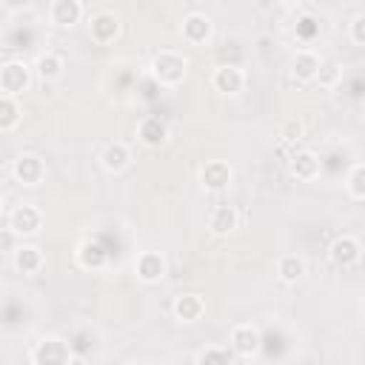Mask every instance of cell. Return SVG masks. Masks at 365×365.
I'll return each mask as SVG.
<instances>
[{"instance_id": "13", "label": "cell", "mask_w": 365, "mask_h": 365, "mask_svg": "<svg viewBox=\"0 0 365 365\" xmlns=\"http://www.w3.org/2000/svg\"><path fill=\"white\" fill-rule=\"evenodd\" d=\"M131 163H134V154H131L128 143H123V140H111V143H106V148L100 151V165H103L108 174H123V171L131 168Z\"/></svg>"}, {"instance_id": "10", "label": "cell", "mask_w": 365, "mask_h": 365, "mask_svg": "<svg viewBox=\"0 0 365 365\" xmlns=\"http://www.w3.org/2000/svg\"><path fill=\"white\" fill-rule=\"evenodd\" d=\"M211 88L222 97H237L245 88V71L240 66H231V63L217 66L211 71Z\"/></svg>"}, {"instance_id": "14", "label": "cell", "mask_w": 365, "mask_h": 365, "mask_svg": "<svg viewBox=\"0 0 365 365\" xmlns=\"http://www.w3.org/2000/svg\"><path fill=\"white\" fill-rule=\"evenodd\" d=\"M240 228V208L231 202H220L208 214V231L214 237H231Z\"/></svg>"}, {"instance_id": "19", "label": "cell", "mask_w": 365, "mask_h": 365, "mask_svg": "<svg viewBox=\"0 0 365 365\" xmlns=\"http://www.w3.org/2000/svg\"><path fill=\"white\" fill-rule=\"evenodd\" d=\"M11 265H14V271L23 274V277H34V274L43 271L46 257H43V251H40L37 245H17V248L11 251Z\"/></svg>"}, {"instance_id": "9", "label": "cell", "mask_w": 365, "mask_h": 365, "mask_svg": "<svg viewBox=\"0 0 365 365\" xmlns=\"http://www.w3.org/2000/svg\"><path fill=\"white\" fill-rule=\"evenodd\" d=\"M165 271H168V262H165V257L160 251H140L134 257V277L140 282H145V285L163 282Z\"/></svg>"}, {"instance_id": "6", "label": "cell", "mask_w": 365, "mask_h": 365, "mask_svg": "<svg viewBox=\"0 0 365 365\" xmlns=\"http://www.w3.org/2000/svg\"><path fill=\"white\" fill-rule=\"evenodd\" d=\"M234 182V168L225 160H208L200 165V185L208 194H222Z\"/></svg>"}, {"instance_id": "25", "label": "cell", "mask_w": 365, "mask_h": 365, "mask_svg": "<svg viewBox=\"0 0 365 365\" xmlns=\"http://www.w3.org/2000/svg\"><path fill=\"white\" fill-rule=\"evenodd\" d=\"M20 125V103L11 94H0V134L14 131Z\"/></svg>"}, {"instance_id": "21", "label": "cell", "mask_w": 365, "mask_h": 365, "mask_svg": "<svg viewBox=\"0 0 365 365\" xmlns=\"http://www.w3.org/2000/svg\"><path fill=\"white\" fill-rule=\"evenodd\" d=\"M319 54L317 51H311V48H299L297 54H294V60H291V77L297 80V83H314V77H317V71H319Z\"/></svg>"}, {"instance_id": "26", "label": "cell", "mask_w": 365, "mask_h": 365, "mask_svg": "<svg viewBox=\"0 0 365 365\" xmlns=\"http://www.w3.org/2000/svg\"><path fill=\"white\" fill-rule=\"evenodd\" d=\"M277 137H279L282 145H297L305 137V123L297 120V117H288V120H282L277 125Z\"/></svg>"}, {"instance_id": "24", "label": "cell", "mask_w": 365, "mask_h": 365, "mask_svg": "<svg viewBox=\"0 0 365 365\" xmlns=\"http://www.w3.org/2000/svg\"><path fill=\"white\" fill-rule=\"evenodd\" d=\"M194 362L197 365H228V362H237V354L228 345H208L194 354Z\"/></svg>"}, {"instance_id": "4", "label": "cell", "mask_w": 365, "mask_h": 365, "mask_svg": "<svg viewBox=\"0 0 365 365\" xmlns=\"http://www.w3.org/2000/svg\"><path fill=\"white\" fill-rule=\"evenodd\" d=\"M31 80H34V71L23 60H9L0 66V94L20 97L23 91H29Z\"/></svg>"}, {"instance_id": "5", "label": "cell", "mask_w": 365, "mask_h": 365, "mask_svg": "<svg viewBox=\"0 0 365 365\" xmlns=\"http://www.w3.org/2000/svg\"><path fill=\"white\" fill-rule=\"evenodd\" d=\"M120 31H123V20H120L117 11L103 9V11H94V14L88 17V37H91L97 46L114 43V40L120 37Z\"/></svg>"}, {"instance_id": "28", "label": "cell", "mask_w": 365, "mask_h": 365, "mask_svg": "<svg viewBox=\"0 0 365 365\" xmlns=\"http://www.w3.org/2000/svg\"><path fill=\"white\" fill-rule=\"evenodd\" d=\"M345 191H348V197L351 200H365V165L362 163H354L351 165V171H348V177H345Z\"/></svg>"}, {"instance_id": "18", "label": "cell", "mask_w": 365, "mask_h": 365, "mask_svg": "<svg viewBox=\"0 0 365 365\" xmlns=\"http://www.w3.org/2000/svg\"><path fill=\"white\" fill-rule=\"evenodd\" d=\"M83 3L80 0H51L48 6V20L57 29H74L83 20Z\"/></svg>"}, {"instance_id": "12", "label": "cell", "mask_w": 365, "mask_h": 365, "mask_svg": "<svg viewBox=\"0 0 365 365\" xmlns=\"http://www.w3.org/2000/svg\"><path fill=\"white\" fill-rule=\"evenodd\" d=\"M211 31H214V23H211V17L202 14V11H191V14H185L182 23H180V37H182V43H188V46H202V43H208Z\"/></svg>"}, {"instance_id": "3", "label": "cell", "mask_w": 365, "mask_h": 365, "mask_svg": "<svg viewBox=\"0 0 365 365\" xmlns=\"http://www.w3.org/2000/svg\"><path fill=\"white\" fill-rule=\"evenodd\" d=\"M228 348L237 354V359H254L262 348V334L251 322H240L228 331Z\"/></svg>"}, {"instance_id": "34", "label": "cell", "mask_w": 365, "mask_h": 365, "mask_svg": "<svg viewBox=\"0 0 365 365\" xmlns=\"http://www.w3.org/2000/svg\"><path fill=\"white\" fill-rule=\"evenodd\" d=\"M3 214H6V200H3V194H0V220H3Z\"/></svg>"}, {"instance_id": "33", "label": "cell", "mask_w": 365, "mask_h": 365, "mask_svg": "<svg viewBox=\"0 0 365 365\" xmlns=\"http://www.w3.org/2000/svg\"><path fill=\"white\" fill-rule=\"evenodd\" d=\"M274 3H279V6H297L299 0H274Z\"/></svg>"}, {"instance_id": "2", "label": "cell", "mask_w": 365, "mask_h": 365, "mask_svg": "<svg viewBox=\"0 0 365 365\" xmlns=\"http://www.w3.org/2000/svg\"><path fill=\"white\" fill-rule=\"evenodd\" d=\"M29 362L31 365H68V362H77L68 339L63 336H43L31 345L29 351Z\"/></svg>"}, {"instance_id": "31", "label": "cell", "mask_w": 365, "mask_h": 365, "mask_svg": "<svg viewBox=\"0 0 365 365\" xmlns=\"http://www.w3.org/2000/svg\"><path fill=\"white\" fill-rule=\"evenodd\" d=\"M20 245V237L14 234V228H0V254H11Z\"/></svg>"}, {"instance_id": "16", "label": "cell", "mask_w": 365, "mask_h": 365, "mask_svg": "<svg viewBox=\"0 0 365 365\" xmlns=\"http://www.w3.org/2000/svg\"><path fill=\"white\" fill-rule=\"evenodd\" d=\"M137 140L145 145V148H160L168 143V123L157 114H148L137 123Z\"/></svg>"}, {"instance_id": "7", "label": "cell", "mask_w": 365, "mask_h": 365, "mask_svg": "<svg viewBox=\"0 0 365 365\" xmlns=\"http://www.w3.org/2000/svg\"><path fill=\"white\" fill-rule=\"evenodd\" d=\"M328 259L336 268H351V265H356L362 259V242L354 234H339L328 245Z\"/></svg>"}, {"instance_id": "1", "label": "cell", "mask_w": 365, "mask_h": 365, "mask_svg": "<svg viewBox=\"0 0 365 365\" xmlns=\"http://www.w3.org/2000/svg\"><path fill=\"white\" fill-rule=\"evenodd\" d=\"M151 77L163 86V88H177L185 77H188V60L177 51H160L151 57Z\"/></svg>"}, {"instance_id": "15", "label": "cell", "mask_w": 365, "mask_h": 365, "mask_svg": "<svg viewBox=\"0 0 365 365\" xmlns=\"http://www.w3.org/2000/svg\"><path fill=\"white\" fill-rule=\"evenodd\" d=\"M319 168H322V163H319V157H317L311 148H297V151L288 157V174H291L294 180H302V182L317 180V177H319Z\"/></svg>"}, {"instance_id": "29", "label": "cell", "mask_w": 365, "mask_h": 365, "mask_svg": "<svg viewBox=\"0 0 365 365\" xmlns=\"http://www.w3.org/2000/svg\"><path fill=\"white\" fill-rule=\"evenodd\" d=\"M314 80H317L322 88H334V86L342 80V66L334 63V60H322V63H319V71H317Z\"/></svg>"}, {"instance_id": "30", "label": "cell", "mask_w": 365, "mask_h": 365, "mask_svg": "<svg viewBox=\"0 0 365 365\" xmlns=\"http://www.w3.org/2000/svg\"><path fill=\"white\" fill-rule=\"evenodd\" d=\"M348 34H351V43H354L356 48L365 46V14H362V11L351 17V23H348Z\"/></svg>"}, {"instance_id": "8", "label": "cell", "mask_w": 365, "mask_h": 365, "mask_svg": "<svg viewBox=\"0 0 365 365\" xmlns=\"http://www.w3.org/2000/svg\"><path fill=\"white\" fill-rule=\"evenodd\" d=\"M9 228H14L17 237H34L43 228V211L31 202H20L9 214Z\"/></svg>"}, {"instance_id": "32", "label": "cell", "mask_w": 365, "mask_h": 365, "mask_svg": "<svg viewBox=\"0 0 365 365\" xmlns=\"http://www.w3.org/2000/svg\"><path fill=\"white\" fill-rule=\"evenodd\" d=\"M0 3H3V9H6V11H14V14H17V11L31 9V3H34V0H0Z\"/></svg>"}, {"instance_id": "23", "label": "cell", "mask_w": 365, "mask_h": 365, "mask_svg": "<svg viewBox=\"0 0 365 365\" xmlns=\"http://www.w3.org/2000/svg\"><path fill=\"white\" fill-rule=\"evenodd\" d=\"M74 257H77V265L86 268V271H100V268H106V259H108V254L103 251V245L100 242H91V240L80 242L77 251H74Z\"/></svg>"}, {"instance_id": "27", "label": "cell", "mask_w": 365, "mask_h": 365, "mask_svg": "<svg viewBox=\"0 0 365 365\" xmlns=\"http://www.w3.org/2000/svg\"><path fill=\"white\" fill-rule=\"evenodd\" d=\"M68 345H71V351H74L77 362H83V359H86V354H88V351L97 345V334H94L91 328H77V331L71 334Z\"/></svg>"}, {"instance_id": "11", "label": "cell", "mask_w": 365, "mask_h": 365, "mask_svg": "<svg viewBox=\"0 0 365 365\" xmlns=\"http://www.w3.org/2000/svg\"><path fill=\"white\" fill-rule=\"evenodd\" d=\"M11 177L20 182V185H40L43 177H46V163L43 157L31 154V151H23L17 154L14 165H11Z\"/></svg>"}, {"instance_id": "22", "label": "cell", "mask_w": 365, "mask_h": 365, "mask_svg": "<svg viewBox=\"0 0 365 365\" xmlns=\"http://www.w3.org/2000/svg\"><path fill=\"white\" fill-rule=\"evenodd\" d=\"M305 271H308V265L299 254H282L277 259V279L285 285H297L305 277Z\"/></svg>"}, {"instance_id": "20", "label": "cell", "mask_w": 365, "mask_h": 365, "mask_svg": "<svg viewBox=\"0 0 365 365\" xmlns=\"http://www.w3.org/2000/svg\"><path fill=\"white\" fill-rule=\"evenodd\" d=\"M31 71H34V77L40 83H57L63 77V71H66V63H63V57L57 51H43V54H37Z\"/></svg>"}, {"instance_id": "17", "label": "cell", "mask_w": 365, "mask_h": 365, "mask_svg": "<svg viewBox=\"0 0 365 365\" xmlns=\"http://www.w3.org/2000/svg\"><path fill=\"white\" fill-rule=\"evenodd\" d=\"M171 314L177 322L182 325H194L202 319L205 314V299L200 294H177L174 297V305H171Z\"/></svg>"}]
</instances>
